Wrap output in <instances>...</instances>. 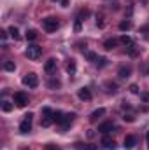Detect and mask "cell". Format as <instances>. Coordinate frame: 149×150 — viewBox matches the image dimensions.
<instances>
[{"label": "cell", "instance_id": "6da1fadb", "mask_svg": "<svg viewBox=\"0 0 149 150\" xmlns=\"http://www.w3.org/2000/svg\"><path fill=\"white\" fill-rule=\"evenodd\" d=\"M42 120H40V126L42 127H49L53 122H54V110H51L49 107H44L42 108Z\"/></svg>", "mask_w": 149, "mask_h": 150}, {"label": "cell", "instance_id": "7a4b0ae2", "mask_svg": "<svg viewBox=\"0 0 149 150\" xmlns=\"http://www.w3.org/2000/svg\"><path fill=\"white\" fill-rule=\"evenodd\" d=\"M25 56L28 58V59H39L40 56H42V47L40 45H35V44H32V45H28L27 47V51H25Z\"/></svg>", "mask_w": 149, "mask_h": 150}, {"label": "cell", "instance_id": "3957f363", "mask_svg": "<svg viewBox=\"0 0 149 150\" xmlns=\"http://www.w3.org/2000/svg\"><path fill=\"white\" fill-rule=\"evenodd\" d=\"M42 26H44V30H46L47 33H53V32L58 30L60 23H58L56 18H46V19H42Z\"/></svg>", "mask_w": 149, "mask_h": 150}, {"label": "cell", "instance_id": "277c9868", "mask_svg": "<svg viewBox=\"0 0 149 150\" xmlns=\"http://www.w3.org/2000/svg\"><path fill=\"white\" fill-rule=\"evenodd\" d=\"M32 120H34V113H27L25 115V119H23V122L19 124V133H23V134H27V133H30L32 131Z\"/></svg>", "mask_w": 149, "mask_h": 150}, {"label": "cell", "instance_id": "5b68a950", "mask_svg": "<svg viewBox=\"0 0 149 150\" xmlns=\"http://www.w3.org/2000/svg\"><path fill=\"white\" fill-rule=\"evenodd\" d=\"M23 84H25L27 87H37V86H39V77H37V74H34V72L27 74L25 77H23Z\"/></svg>", "mask_w": 149, "mask_h": 150}, {"label": "cell", "instance_id": "8992f818", "mask_svg": "<svg viewBox=\"0 0 149 150\" xmlns=\"http://www.w3.org/2000/svg\"><path fill=\"white\" fill-rule=\"evenodd\" d=\"M14 103L18 107H25L28 103V96L25 93H14Z\"/></svg>", "mask_w": 149, "mask_h": 150}, {"label": "cell", "instance_id": "52a82bcc", "mask_svg": "<svg viewBox=\"0 0 149 150\" xmlns=\"http://www.w3.org/2000/svg\"><path fill=\"white\" fill-rule=\"evenodd\" d=\"M77 96H79V100H82V101H90V100H91V91H90L88 87H81L79 93H77Z\"/></svg>", "mask_w": 149, "mask_h": 150}, {"label": "cell", "instance_id": "ba28073f", "mask_svg": "<svg viewBox=\"0 0 149 150\" xmlns=\"http://www.w3.org/2000/svg\"><path fill=\"white\" fill-rule=\"evenodd\" d=\"M135 143H137L135 136H133V134H128V136L125 138V142H123V147H125L126 150H130V149H133V147H135Z\"/></svg>", "mask_w": 149, "mask_h": 150}, {"label": "cell", "instance_id": "9c48e42d", "mask_svg": "<svg viewBox=\"0 0 149 150\" xmlns=\"http://www.w3.org/2000/svg\"><path fill=\"white\" fill-rule=\"evenodd\" d=\"M102 147L107 150H114L116 149V142L112 140V138H109V136H104L102 138Z\"/></svg>", "mask_w": 149, "mask_h": 150}, {"label": "cell", "instance_id": "30bf717a", "mask_svg": "<svg viewBox=\"0 0 149 150\" xmlns=\"http://www.w3.org/2000/svg\"><path fill=\"white\" fill-rule=\"evenodd\" d=\"M112 129H114V124H112V122H102V124L98 126V133H102V134L111 133Z\"/></svg>", "mask_w": 149, "mask_h": 150}, {"label": "cell", "instance_id": "8fae6325", "mask_svg": "<svg viewBox=\"0 0 149 150\" xmlns=\"http://www.w3.org/2000/svg\"><path fill=\"white\" fill-rule=\"evenodd\" d=\"M74 117H75V113H63V117H62V122H60V124L63 126V129H65V127H67V126H69V124L74 120Z\"/></svg>", "mask_w": 149, "mask_h": 150}, {"label": "cell", "instance_id": "7c38bea8", "mask_svg": "<svg viewBox=\"0 0 149 150\" xmlns=\"http://www.w3.org/2000/svg\"><path fill=\"white\" fill-rule=\"evenodd\" d=\"M54 68H56V59H54V58H49V59L46 61V65H44V70H46L47 74H51Z\"/></svg>", "mask_w": 149, "mask_h": 150}, {"label": "cell", "instance_id": "4fadbf2b", "mask_svg": "<svg viewBox=\"0 0 149 150\" xmlns=\"http://www.w3.org/2000/svg\"><path fill=\"white\" fill-rule=\"evenodd\" d=\"M104 113H105V108H97L95 112L90 115V120H91V122H97V120H98V119H100Z\"/></svg>", "mask_w": 149, "mask_h": 150}, {"label": "cell", "instance_id": "5bb4252c", "mask_svg": "<svg viewBox=\"0 0 149 150\" xmlns=\"http://www.w3.org/2000/svg\"><path fill=\"white\" fill-rule=\"evenodd\" d=\"M117 75H119L121 79H128V77L132 75V68H130V67H121L119 72H117Z\"/></svg>", "mask_w": 149, "mask_h": 150}, {"label": "cell", "instance_id": "9a60e30c", "mask_svg": "<svg viewBox=\"0 0 149 150\" xmlns=\"http://www.w3.org/2000/svg\"><path fill=\"white\" fill-rule=\"evenodd\" d=\"M84 56H86V59H88V61H91V63H97V61H98V54H97V52H93V51H86V52H84Z\"/></svg>", "mask_w": 149, "mask_h": 150}, {"label": "cell", "instance_id": "2e32d148", "mask_svg": "<svg viewBox=\"0 0 149 150\" xmlns=\"http://www.w3.org/2000/svg\"><path fill=\"white\" fill-rule=\"evenodd\" d=\"M116 45H117V40H116V38H107V40L104 42V47H105L107 51H111V49H114Z\"/></svg>", "mask_w": 149, "mask_h": 150}, {"label": "cell", "instance_id": "e0dca14e", "mask_svg": "<svg viewBox=\"0 0 149 150\" xmlns=\"http://www.w3.org/2000/svg\"><path fill=\"white\" fill-rule=\"evenodd\" d=\"M7 32H9V35L14 38V40H19V38H21V35H19V30H18L16 26H11V28H9Z\"/></svg>", "mask_w": 149, "mask_h": 150}, {"label": "cell", "instance_id": "ac0fdd59", "mask_svg": "<svg viewBox=\"0 0 149 150\" xmlns=\"http://www.w3.org/2000/svg\"><path fill=\"white\" fill-rule=\"evenodd\" d=\"M132 28V21H121L119 23V30L121 32H126V30H130Z\"/></svg>", "mask_w": 149, "mask_h": 150}, {"label": "cell", "instance_id": "d6986e66", "mask_svg": "<svg viewBox=\"0 0 149 150\" xmlns=\"http://www.w3.org/2000/svg\"><path fill=\"white\" fill-rule=\"evenodd\" d=\"M4 70H7V72H14V70H16L14 61H5V63H4Z\"/></svg>", "mask_w": 149, "mask_h": 150}, {"label": "cell", "instance_id": "ffe728a7", "mask_svg": "<svg viewBox=\"0 0 149 150\" xmlns=\"http://www.w3.org/2000/svg\"><path fill=\"white\" fill-rule=\"evenodd\" d=\"M65 68H67V72H69V74H74V72H75V63L70 59V61L67 63V67H65Z\"/></svg>", "mask_w": 149, "mask_h": 150}, {"label": "cell", "instance_id": "44dd1931", "mask_svg": "<svg viewBox=\"0 0 149 150\" xmlns=\"http://www.w3.org/2000/svg\"><path fill=\"white\" fill-rule=\"evenodd\" d=\"M37 38V32L35 30H28L27 32V40H35Z\"/></svg>", "mask_w": 149, "mask_h": 150}, {"label": "cell", "instance_id": "7402d4cb", "mask_svg": "<svg viewBox=\"0 0 149 150\" xmlns=\"http://www.w3.org/2000/svg\"><path fill=\"white\" fill-rule=\"evenodd\" d=\"M62 117H63V112L56 110V112H54V122H56V124H60V122H62Z\"/></svg>", "mask_w": 149, "mask_h": 150}, {"label": "cell", "instance_id": "603a6c76", "mask_svg": "<svg viewBox=\"0 0 149 150\" xmlns=\"http://www.w3.org/2000/svg\"><path fill=\"white\" fill-rule=\"evenodd\" d=\"M77 150H97L93 145H81V143H77Z\"/></svg>", "mask_w": 149, "mask_h": 150}, {"label": "cell", "instance_id": "cb8c5ba5", "mask_svg": "<svg viewBox=\"0 0 149 150\" xmlns=\"http://www.w3.org/2000/svg\"><path fill=\"white\" fill-rule=\"evenodd\" d=\"M2 110H4V112H11V110H12V105H11L9 101H4V103H2Z\"/></svg>", "mask_w": 149, "mask_h": 150}, {"label": "cell", "instance_id": "d4e9b609", "mask_svg": "<svg viewBox=\"0 0 149 150\" xmlns=\"http://www.w3.org/2000/svg\"><path fill=\"white\" fill-rule=\"evenodd\" d=\"M121 42H123L125 45H132V44H133V42H132V38L128 37V35H123V37H121Z\"/></svg>", "mask_w": 149, "mask_h": 150}, {"label": "cell", "instance_id": "484cf974", "mask_svg": "<svg viewBox=\"0 0 149 150\" xmlns=\"http://www.w3.org/2000/svg\"><path fill=\"white\" fill-rule=\"evenodd\" d=\"M128 54H130V56H135V54H137V49H135V45H133V44H132V45H128Z\"/></svg>", "mask_w": 149, "mask_h": 150}, {"label": "cell", "instance_id": "4316f807", "mask_svg": "<svg viewBox=\"0 0 149 150\" xmlns=\"http://www.w3.org/2000/svg\"><path fill=\"white\" fill-rule=\"evenodd\" d=\"M97 63H98V67L102 68V67H105V65H107V58H98V61H97Z\"/></svg>", "mask_w": 149, "mask_h": 150}, {"label": "cell", "instance_id": "83f0119b", "mask_svg": "<svg viewBox=\"0 0 149 150\" xmlns=\"http://www.w3.org/2000/svg\"><path fill=\"white\" fill-rule=\"evenodd\" d=\"M44 150H60V147H56V145H53V143H49V145H46Z\"/></svg>", "mask_w": 149, "mask_h": 150}, {"label": "cell", "instance_id": "f1b7e54d", "mask_svg": "<svg viewBox=\"0 0 149 150\" xmlns=\"http://www.w3.org/2000/svg\"><path fill=\"white\" fill-rule=\"evenodd\" d=\"M74 30H75V32H81V19H75V23H74Z\"/></svg>", "mask_w": 149, "mask_h": 150}, {"label": "cell", "instance_id": "f546056e", "mask_svg": "<svg viewBox=\"0 0 149 150\" xmlns=\"http://www.w3.org/2000/svg\"><path fill=\"white\" fill-rule=\"evenodd\" d=\"M49 87H53V89L54 87H60V80H51L49 82Z\"/></svg>", "mask_w": 149, "mask_h": 150}, {"label": "cell", "instance_id": "4dcf8cb0", "mask_svg": "<svg viewBox=\"0 0 149 150\" xmlns=\"http://www.w3.org/2000/svg\"><path fill=\"white\" fill-rule=\"evenodd\" d=\"M130 91H132L133 94H139V87H137L135 84H132V86H130Z\"/></svg>", "mask_w": 149, "mask_h": 150}, {"label": "cell", "instance_id": "1f68e13d", "mask_svg": "<svg viewBox=\"0 0 149 150\" xmlns=\"http://www.w3.org/2000/svg\"><path fill=\"white\" fill-rule=\"evenodd\" d=\"M123 120H126V122H133V115H125Z\"/></svg>", "mask_w": 149, "mask_h": 150}, {"label": "cell", "instance_id": "d6a6232c", "mask_svg": "<svg viewBox=\"0 0 149 150\" xmlns=\"http://www.w3.org/2000/svg\"><path fill=\"white\" fill-rule=\"evenodd\" d=\"M140 98H142L144 101H149V93H142V94H140Z\"/></svg>", "mask_w": 149, "mask_h": 150}, {"label": "cell", "instance_id": "836d02e7", "mask_svg": "<svg viewBox=\"0 0 149 150\" xmlns=\"http://www.w3.org/2000/svg\"><path fill=\"white\" fill-rule=\"evenodd\" d=\"M97 25H98V26H100V28H102V26H104V21H102V18H97Z\"/></svg>", "mask_w": 149, "mask_h": 150}, {"label": "cell", "instance_id": "e575fe53", "mask_svg": "<svg viewBox=\"0 0 149 150\" xmlns=\"http://www.w3.org/2000/svg\"><path fill=\"white\" fill-rule=\"evenodd\" d=\"M62 5L63 7H69V0H62Z\"/></svg>", "mask_w": 149, "mask_h": 150}, {"label": "cell", "instance_id": "d590c367", "mask_svg": "<svg viewBox=\"0 0 149 150\" xmlns=\"http://www.w3.org/2000/svg\"><path fill=\"white\" fill-rule=\"evenodd\" d=\"M146 143H148V149H149V131L146 133Z\"/></svg>", "mask_w": 149, "mask_h": 150}, {"label": "cell", "instance_id": "8d00e7d4", "mask_svg": "<svg viewBox=\"0 0 149 150\" xmlns=\"http://www.w3.org/2000/svg\"><path fill=\"white\" fill-rule=\"evenodd\" d=\"M53 2H62V0H53Z\"/></svg>", "mask_w": 149, "mask_h": 150}]
</instances>
